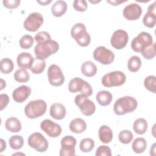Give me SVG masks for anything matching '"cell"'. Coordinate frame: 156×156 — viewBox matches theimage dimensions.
I'll return each instance as SVG.
<instances>
[{"label": "cell", "instance_id": "1", "mask_svg": "<svg viewBox=\"0 0 156 156\" xmlns=\"http://www.w3.org/2000/svg\"><path fill=\"white\" fill-rule=\"evenodd\" d=\"M138 106V102L133 97L126 96L117 99L113 105V110L117 115H124L133 112Z\"/></svg>", "mask_w": 156, "mask_h": 156}, {"label": "cell", "instance_id": "2", "mask_svg": "<svg viewBox=\"0 0 156 156\" xmlns=\"http://www.w3.org/2000/svg\"><path fill=\"white\" fill-rule=\"evenodd\" d=\"M59 49L58 43L52 40L46 42L38 43L34 48V53L36 57L40 60H45L50 55L56 53Z\"/></svg>", "mask_w": 156, "mask_h": 156}, {"label": "cell", "instance_id": "3", "mask_svg": "<svg viewBox=\"0 0 156 156\" xmlns=\"http://www.w3.org/2000/svg\"><path fill=\"white\" fill-rule=\"evenodd\" d=\"M46 102L42 99H37L29 102L24 108L26 116L30 119L37 118L43 115L46 111Z\"/></svg>", "mask_w": 156, "mask_h": 156}, {"label": "cell", "instance_id": "4", "mask_svg": "<svg viewBox=\"0 0 156 156\" xmlns=\"http://www.w3.org/2000/svg\"><path fill=\"white\" fill-rule=\"evenodd\" d=\"M71 35L80 46L86 47L90 43L91 37L83 23H78L74 24L71 28Z\"/></svg>", "mask_w": 156, "mask_h": 156}, {"label": "cell", "instance_id": "5", "mask_svg": "<svg viewBox=\"0 0 156 156\" xmlns=\"http://www.w3.org/2000/svg\"><path fill=\"white\" fill-rule=\"evenodd\" d=\"M126 80L125 74L120 71H115L105 74L102 78V85L105 87H118L123 85Z\"/></svg>", "mask_w": 156, "mask_h": 156}, {"label": "cell", "instance_id": "6", "mask_svg": "<svg viewBox=\"0 0 156 156\" xmlns=\"http://www.w3.org/2000/svg\"><path fill=\"white\" fill-rule=\"evenodd\" d=\"M68 90L72 93L79 91L88 97L93 93V89L90 84L80 77H74L70 80L68 84Z\"/></svg>", "mask_w": 156, "mask_h": 156}, {"label": "cell", "instance_id": "7", "mask_svg": "<svg viewBox=\"0 0 156 156\" xmlns=\"http://www.w3.org/2000/svg\"><path fill=\"white\" fill-rule=\"evenodd\" d=\"M153 43V38L151 35L146 32H140L135 37L131 42L132 49L136 52L151 46Z\"/></svg>", "mask_w": 156, "mask_h": 156}, {"label": "cell", "instance_id": "8", "mask_svg": "<svg viewBox=\"0 0 156 156\" xmlns=\"http://www.w3.org/2000/svg\"><path fill=\"white\" fill-rule=\"evenodd\" d=\"M74 102L79 108L81 113L85 116L93 115L96 110L95 104L93 101L88 99V96L80 94L75 97Z\"/></svg>", "mask_w": 156, "mask_h": 156}, {"label": "cell", "instance_id": "9", "mask_svg": "<svg viewBox=\"0 0 156 156\" xmlns=\"http://www.w3.org/2000/svg\"><path fill=\"white\" fill-rule=\"evenodd\" d=\"M28 144L32 148L39 152H44L48 148V142L46 138L39 132L32 133L27 140Z\"/></svg>", "mask_w": 156, "mask_h": 156}, {"label": "cell", "instance_id": "10", "mask_svg": "<svg viewBox=\"0 0 156 156\" xmlns=\"http://www.w3.org/2000/svg\"><path fill=\"white\" fill-rule=\"evenodd\" d=\"M93 58L102 65H110L115 59V54L110 49L101 46L94 49Z\"/></svg>", "mask_w": 156, "mask_h": 156}, {"label": "cell", "instance_id": "11", "mask_svg": "<svg viewBox=\"0 0 156 156\" xmlns=\"http://www.w3.org/2000/svg\"><path fill=\"white\" fill-rule=\"evenodd\" d=\"M47 73L49 82L52 86L58 87L64 83V75L61 68L58 65L55 64L50 65Z\"/></svg>", "mask_w": 156, "mask_h": 156}, {"label": "cell", "instance_id": "12", "mask_svg": "<svg viewBox=\"0 0 156 156\" xmlns=\"http://www.w3.org/2000/svg\"><path fill=\"white\" fill-rule=\"evenodd\" d=\"M43 23V17L38 12L31 13L24 20L23 26L24 29L29 32H35Z\"/></svg>", "mask_w": 156, "mask_h": 156}, {"label": "cell", "instance_id": "13", "mask_svg": "<svg viewBox=\"0 0 156 156\" xmlns=\"http://www.w3.org/2000/svg\"><path fill=\"white\" fill-rule=\"evenodd\" d=\"M61 149L60 150V156H73L76 155L75 146L76 140L71 135L65 136L61 140Z\"/></svg>", "mask_w": 156, "mask_h": 156}, {"label": "cell", "instance_id": "14", "mask_svg": "<svg viewBox=\"0 0 156 156\" xmlns=\"http://www.w3.org/2000/svg\"><path fill=\"white\" fill-rule=\"evenodd\" d=\"M129 41V35L126 31L119 29L115 30L111 37L110 44L116 49L124 48Z\"/></svg>", "mask_w": 156, "mask_h": 156}, {"label": "cell", "instance_id": "15", "mask_svg": "<svg viewBox=\"0 0 156 156\" xmlns=\"http://www.w3.org/2000/svg\"><path fill=\"white\" fill-rule=\"evenodd\" d=\"M41 129L44 131L49 136L56 138L62 133L61 126L52 120L46 119L43 120L40 124Z\"/></svg>", "mask_w": 156, "mask_h": 156}, {"label": "cell", "instance_id": "16", "mask_svg": "<svg viewBox=\"0 0 156 156\" xmlns=\"http://www.w3.org/2000/svg\"><path fill=\"white\" fill-rule=\"evenodd\" d=\"M142 13L141 7L136 3H132L126 6L123 10V16L129 21L138 20Z\"/></svg>", "mask_w": 156, "mask_h": 156}, {"label": "cell", "instance_id": "17", "mask_svg": "<svg viewBox=\"0 0 156 156\" xmlns=\"http://www.w3.org/2000/svg\"><path fill=\"white\" fill-rule=\"evenodd\" d=\"M31 88L27 85H21L15 89L12 93L13 100L19 103L24 102L30 95Z\"/></svg>", "mask_w": 156, "mask_h": 156}, {"label": "cell", "instance_id": "18", "mask_svg": "<svg viewBox=\"0 0 156 156\" xmlns=\"http://www.w3.org/2000/svg\"><path fill=\"white\" fill-rule=\"evenodd\" d=\"M155 2H153L147 8V12L144 15L143 23L144 25L149 28H152L156 23V12H155Z\"/></svg>", "mask_w": 156, "mask_h": 156}, {"label": "cell", "instance_id": "19", "mask_svg": "<svg viewBox=\"0 0 156 156\" xmlns=\"http://www.w3.org/2000/svg\"><path fill=\"white\" fill-rule=\"evenodd\" d=\"M32 55L29 52H21L16 58V62L18 66L24 69H30L32 63L34 62Z\"/></svg>", "mask_w": 156, "mask_h": 156}, {"label": "cell", "instance_id": "20", "mask_svg": "<svg viewBox=\"0 0 156 156\" xmlns=\"http://www.w3.org/2000/svg\"><path fill=\"white\" fill-rule=\"evenodd\" d=\"M66 114L65 107L60 103H54L50 107V115L57 120L63 119Z\"/></svg>", "mask_w": 156, "mask_h": 156}, {"label": "cell", "instance_id": "21", "mask_svg": "<svg viewBox=\"0 0 156 156\" xmlns=\"http://www.w3.org/2000/svg\"><path fill=\"white\" fill-rule=\"evenodd\" d=\"M70 130L75 133H83L87 129V124L85 121L80 118L73 119L69 125Z\"/></svg>", "mask_w": 156, "mask_h": 156}, {"label": "cell", "instance_id": "22", "mask_svg": "<svg viewBox=\"0 0 156 156\" xmlns=\"http://www.w3.org/2000/svg\"><path fill=\"white\" fill-rule=\"evenodd\" d=\"M98 134L100 141L104 143H109L112 140L113 132L108 126H101L99 129Z\"/></svg>", "mask_w": 156, "mask_h": 156}, {"label": "cell", "instance_id": "23", "mask_svg": "<svg viewBox=\"0 0 156 156\" xmlns=\"http://www.w3.org/2000/svg\"><path fill=\"white\" fill-rule=\"evenodd\" d=\"M67 10V4L65 1L59 0L55 1L51 7V12L53 16L60 17Z\"/></svg>", "mask_w": 156, "mask_h": 156}, {"label": "cell", "instance_id": "24", "mask_svg": "<svg viewBox=\"0 0 156 156\" xmlns=\"http://www.w3.org/2000/svg\"><path fill=\"white\" fill-rule=\"evenodd\" d=\"M6 129L12 133L19 132L21 130V124L20 120L15 117L7 118L5 122Z\"/></svg>", "mask_w": 156, "mask_h": 156}, {"label": "cell", "instance_id": "25", "mask_svg": "<svg viewBox=\"0 0 156 156\" xmlns=\"http://www.w3.org/2000/svg\"><path fill=\"white\" fill-rule=\"evenodd\" d=\"M96 101L101 106H107L109 105L113 99L112 94L108 91L102 90L96 94Z\"/></svg>", "mask_w": 156, "mask_h": 156}, {"label": "cell", "instance_id": "26", "mask_svg": "<svg viewBox=\"0 0 156 156\" xmlns=\"http://www.w3.org/2000/svg\"><path fill=\"white\" fill-rule=\"evenodd\" d=\"M81 72L87 77H93L96 74L97 67L91 61H86L81 66Z\"/></svg>", "mask_w": 156, "mask_h": 156}, {"label": "cell", "instance_id": "27", "mask_svg": "<svg viewBox=\"0 0 156 156\" xmlns=\"http://www.w3.org/2000/svg\"><path fill=\"white\" fill-rule=\"evenodd\" d=\"M133 129L136 134L143 135L147 131V122L144 118H138L133 122Z\"/></svg>", "mask_w": 156, "mask_h": 156}, {"label": "cell", "instance_id": "28", "mask_svg": "<svg viewBox=\"0 0 156 156\" xmlns=\"http://www.w3.org/2000/svg\"><path fill=\"white\" fill-rule=\"evenodd\" d=\"M147 147V143L143 138H137L135 139L132 144L133 151L136 154L143 153Z\"/></svg>", "mask_w": 156, "mask_h": 156}, {"label": "cell", "instance_id": "29", "mask_svg": "<svg viewBox=\"0 0 156 156\" xmlns=\"http://www.w3.org/2000/svg\"><path fill=\"white\" fill-rule=\"evenodd\" d=\"M46 65V64L44 60H40L35 57L34 58V62L30 69L34 74H41L44 71Z\"/></svg>", "mask_w": 156, "mask_h": 156}, {"label": "cell", "instance_id": "30", "mask_svg": "<svg viewBox=\"0 0 156 156\" xmlns=\"http://www.w3.org/2000/svg\"><path fill=\"white\" fill-rule=\"evenodd\" d=\"M141 65V61L138 56L133 55L128 60L127 68L132 73L137 72L140 69Z\"/></svg>", "mask_w": 156, "mask_h": 156}, {"label": "cell", "instance_id": "31", "mask_svg": "<svg viewBox=\"0 0 156 156\" xmlns=\"http://www.w3.org/2000/svg\"><path fill=\"white\" fill-rule=\"evenodd\" d=\"M14 68L13 61L9 58H2L0 62V70L2 73L9 74Z\"/></svg>", "mask_w": 156, "mask_h": 156}, {"label": "cell", "instance_id": "32", "mask_svg": "<svg viewBox=\"0 0 156 156\" xmlns=\"http://www.w3.org/2000/svg\"><path fill=\"white\" fill-rule=\"evenodd\" d=\"M9 143L12 149L14 150H18L23 146L24 140L20 135H13L9 138Z\"/></svg>", "mask_w": 156, "mask_h": 156}, {"label": "cell", "instance_id": "33", "mask_svg": "<svg viewBox=\"0 0 156 156\" xmlns=\"http://www.w3.org/2000/svg\"><path fill=\"white\" fill-rule=\"evenodd\" d=\"M15 80L20 83L27 82L30 79V76L26 69H19L14 73Z\"/></svg>", "mask_w": 156, "mask_h": 156}, {"label": "cell", "instance_id": "34", "mask_svg": "<svg viewBox=\"0 0 156 156\" xmlns=\"http://www.w3.org/2000/svg\"><path fill=\"white\" fill-rule=\"evenodd\" d=\"M80 149L83 152H90L94 147V141L91 138H83L80 142Z\"/></svg>", "mask_w": 156, "mask_h": 156}, {"label": "cell", "instance_id": "35", "mask_svg": "<svg viewBox=\"0 0 156 156\" xmlns=\"http://www.w3.org/2000/svg\"><path fill=\"white\" fill-rule=\"evenodd\" d=\"M145 88L149 91L155 93L156 92V77L154 76H149L144 80Z\"/></svg>", "mask_w": 156, "mask_h": 156}, {"label": "cell", "instance_id": "36", "mask_svg": "<svg viewBox=\"0 0 156 156\" xmlns=\"http://www.w3.org/2000/svg\"><path fill=\"white\" fill-rule=\"evenodd\" d=\"M143 57L147 60H151L155 56V44L153 43L151 46L144 48L140 51Z\"/></svg>", "mask_w": 156, "mask_h": 156}, {"label": "cell", "instance_id": "37", "mask_svg": "<svg viewBox=\"0 0 156 156\" xmlns=\"http://www.w3.org/2000/svg\"><path fill=\"white\" fill-rule=\"evenodd\" d=\"M118 138L121 143L123 144H129L132 141L133 135L130 130H124L119 132L118 135Z\"/></svg>", "mask_w": 156, "mask_h": 156}, {"label": "cell", "instance_id": "38", "mask_svg": "<svg viewBox=\"0 0 156 156\" xmlns=\"http://www.w3.org/2000/svg\"><path fill=\"white\" fill-rule=\"evenodd\" d=\"M34 43V38L31 35H24L20 40L19 44L21 48L27 49L31 48Z\"/></svg>", "mask_w": 156, "mask_h": 156}, {"label": "cell", "instance_id": "39", "mask_svg": "<svg viewBox=\"0 0 156 156\" xmlns=\"http://www.w3.org/2000/svg\"><path fill=\"white\" fill-rule=\"evenodd\" d=\"M35 40L37 43H41L51 40L49 34L45 31H41L38 32L35 36Z\"/></svg>", "mask_w": 156, "mask_h": 156}, {"label": "cell", "instance_id": "40", "mask_svg": "<svg viewBox=\"0 0 156 156\" xmlns=\"http://www.w3.org/2000/svg\"><path fill=\"white\" fill-rule=\"evenodd\" d=\"M73 8L78 12H85L87 9V2L85 0H75L73 4Z\"/></svg>", "mask_w": 156, "mask_h": 156}, {"label": "cell", "instance_id": "41", "mask_svg": "<svg viewBox=\"0 0 156 156\" xmlns=\"http://www.w3.org/2000/svg\"><path fill=\"white\" fill-rule=\"evenodd\" d=\"M111 156L112 151L110 148L107 146H100L96 151V156Z\"/></svg>", "mask_w": 156, "mask_h": 156}, {"label": "cell", "instance_id": "42", "mask_svg": "<svg viewBox=\"0 0 156 156\" xmlns=\"http://www.w3.org/2000/svg\"><path fill=\"white\" fill-rule=\"evenodd\" d=\"M20 0H4L2 1L4 6L10 9L17 8L20 5Z\"/></svg>", "mask_w": 156, "mask_h": 156}, {"label": "cell", "instance_id": "43", "mask_svg": "<svg viewBox=\"0 0 156 156\" xmlns=\"http://www.w3.org/2000/svg\"><path fill=\"white\" fill-rule=\"evenodd\" d=\"M9 102V97L6 94H0V110L4 109Z\"/></svg>", "mask_w": 156, "mask_h": 156}, {"label": "cell", "instance_id": "44", "mask_svg": "<svg viewBox=\"0 0 156 156\" xmlns=\"http://www.w3.org/2000/svg\"><path fill=\"white\" fill-rule=\"evenodd\" d=\"M107 2L113 5H118L119 4H120L121 3L126 2V1H119V0H117V1L115 0V1H107Z\"/></svg>", "mask_w": 156, "mask_h": 156}, {"label": "cell", "instance_id": "45", "mask_svg": "<svg viewBox=\"0 0 156 156\" xmlns=\"http://www.w3.org/2000/svg\"><path fill=\"white\" fill-rule=\"evenodd\" d=\"M0 141H1V150H0V152H2L3 151L6 149V143H5V142L4 141V140L3 139H1Z\"/></svg>", "mask_w": 156, "mask_h": 156}, {"label": "cell", "instance_id": "46", "mask_svg": "<svg viewBox=\"0 0 156 156\" xmlns=\"http://www.w3.org/2000/svg\"><path fill=\"white\" fill-rule=\"evenodd\" d=\"M51 2H52L51 0H50V1H37V2L40 4L41 5H46L48 4L51 3Z\"/></svg>", "mask_w": 156, "mask_h": 156}, {"label": "cell", "instance_id": "47", "mask_svg": "<svg viewBox=\"0 0 156 156\" xmlns=\"http://www.w3.org/2000/svg\"><path fill=\"white\" fill-rule=\"evenodd\" d=\"M0 81H1V88H0V90H3L5 87V86H6V83H5V82L2 79H1V80H0Z\"/></svg>", "mask_w": 156, "mask_h": 156}, {"label": "cell", "instance_id": "48", "mask_svg": "<svg viewBox=\"0 0 156 156\" xmlns=\"http://www.w3.org/2000/svg\"><path fill=\"white\" fill-rule=\"evenodd\" d=\"M91 3H93V4H95V3H98V2H101V1H89Z\"/></svg>", "mask_w": 156, "mask_h": 156}]
</instances>
